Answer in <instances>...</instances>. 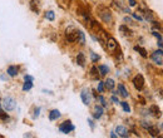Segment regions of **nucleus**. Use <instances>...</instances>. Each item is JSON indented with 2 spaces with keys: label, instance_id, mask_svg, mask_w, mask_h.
Returning a JSON list of instances; mask_svg holds the SVG:
<instances>
[{
  "label": "nucleus",
  "instance_id": "f257e3e1",
  "mask_svg": "<svg viewBox=\"0 0 163 138\" xmlns=\"http://www.w3.org/2000/svg\"><path fill=\"white\" fill-rule=\"evenodd\" d=\"M16 107V102L15 99L13 98V97H5V98H3L1 101V108L6 110V112H10V110L15 109Z\"/></svg>",
  "mask_w": 163,
  "mask_h": 138
},
{
  "label": "nucleus",
  "instance_id": "f03ea898",
  "mask_svg": "<svg viewBox=\"0 0 163 138\" xmlns=\"http://www.w3.org/2000/svg\"><path fill=\"white\" fill-rule=\"evenodd\" d=\"M74 129H75V127L73 126V123L70 122V120H65L64 123H62L60 126H59V131H60L62 133H64V134L70 133Z\"/></svg>",
  "mask_w": 163,
  "mask_h": 138
},
{
  "label": "nucleus",
  "instance_id": "7ed1b4c3",
  "mask_svg": "<svg viewBox=\"0 0 163 138\" xmlns=\"http://www.w3.org/2000/svg\"><path fill=\"white\" fill-rule=\"evenodd\" d=\"M77 35H78V29L74 26H69L65 30V37H67L68 41H77Z\"/></svg>",
  "mask_w": 163,
  "mask_h": 138
},
{
  "label": "nucleus",
  "instance_id": "20e7f679",
  "mask_svg": "<svg viewBox=\"0 0 163 138\" xmlns=\"http://www.w3.org/2000/svg\"><path fill=\"white\" fill-rule=\"evenodd\" d=\"M80 98H82V101L83 103H84L85 106H89L91 104V102H92V93H91V89H88V88H84L82 91L80 93Z\"/></svg>",
  "mask_w": 163,
  "mask_h": 138
},
{
  "label": "nucleus",
  "instance_id": "39448f33",
  "mask_svg": "<svg viewBox=\"0 0 163 138\" xmlns=\"http://www.w3.org/2000/svg\"><path fill=\"white\" fill-rule=\"evenodd\" d=\"M133 84H134V87H136L138 91H142L143 87H144V78H143V75L137 74L136 77L133 78Z\"/></svg>",
  "mask_w": 163,
  "mask_h": 138
},
{
  "label": "nucleus",
  "instance_id": "423d86ee",
  "mask_svg": "<svg viewBox=\"0 0 163 138\" xmlns=\"http://www.w3.org/2000/svg\"><path fill=\"white\" fill-rule=\"evenodd\" d=\"M162 55H163V51L162 49H159L157 51H154L153 54H152V60H153V63L154 64H157L161 67L162 63H163V58H162Z\"/></svg>",
  "mask_w": 163,
  "mask_h": 138
},
{
  "label": "nucleus",
  "instance_id": "0eeeda50",
  "mask_svg": "<svg viewBox=\"0 0 163 138\" xmlns=\"http://www.w3.org/2000/svg\"><path fill=\"white\" fill-rule=\"evenodd\" d=\"M99 16L102 18L103 22H106V23L112 22V13H110L108 9H102V12L99 13Z\"/></svg>",
  "mask_w": 163,
  "mask_h": 138
},
{
  "label": "nucleus",
  "instance_id": "6e6552de",
  "mask_svg": "<svg viewBox=\"0 0 163 138\" xmlns=\"http://www.w3.org/2000/svg\"><path fill=\"white\" fill-rule=\"evenodd\" d=\"M116 134L119 137H123V138L129 137V132H128V129L124 126H117L116 127Z\"/></svg>",
  "mask_w": 163,
  "mask_h": 138
},
{
  "label": "nucleus",
  "instance_id": "1a4fd4ad",
  "mask_svg": "<svg viewBox=\"0 0 163 138\" xmlns=\"http://www.w3.org/2000/svg\"><path fill=\"white\" fill-rule=\"evenodd\" d=\"M104 113V109H103L102 106H95L94 107V110H93V118L94 119H99L100 117L103 116Z\"/></svg>",
  "mask_w": 163,
  "mask_h": 138
},
{
  "label": "nucleus",
  "instance_id": "9d476101",
  "mask_svg": "<svg viewBox=\"0 0 163 138\" xmlns=\"http://www.w3.org/2000/svg\"><path fill=\"white\" fill-rule=\"evenodd\" d=\"M148 112H149V114L153 116V117H159L161 116V109H159L158 106H156V104L151 106L149 109H148Z\"/></svg>",
  "mask_w": 163,
  "mask_h": 138
},
{
  "label": "nucleus",
  "instance_id": "9b49d317",
  "mask_svg": "<svg viewBox=\"0 0 163 138\" xmlns=\"http://www.w3.org/2000/svg\"><path fill=\"white\" fill-rule=\"evenodd\" d=\"M6 73H8V75H10V77H16L19 73V68L16 67V65H10V67H8Z\"/></svg>",
  "mask_w": 163,
  "mask_h": 138
},
{
  "label": "nucleus",
  "instance_id": "f8f14e48",
  "mask_svg": "<svg viewBox=\"0 0 163 138\" xmlns=\"http://www.w3.org/2000/svg\"><path fill=\"white\" fill-rule=\"evenodd\" d=\"M117 41L114 38H109V39H107V47H108L109 50H116L117 49Z\"/></svg>",
  "mask_w": 163,
  "mask_h": 138
},
{
  "label": "nucleus",
  "instance_id": "ddd939ff",
  "mask_svg": "<svg viewBox=\"0 0 163 138\" xmlns=\"http://www.w3.org/2000/svg\"><path fill=\"white\" fill-rule=\"evenodd\" d=\"M29 8L32 9L35 14H39V5H38V1H37V0H30Z\"/></svg>",
  "mask_w": 163,
  "mask_h": 138
},
{
  "label": "nucleus",
  "instance_id": "4468645a",
  "mask_svg": "<svg viewBox=\"0 0 163 138\" xmlns=\"http://www.w3.org/2000/svg\"><path fill=\"white\" fill-rule=\"evenodd\" d=\"M58 118H60V112L58 109H53L49 113V119L50 120H57Z\"/></svg>",
  "mask_w": 163,
  "mask_h": 138
},
{
  "label": "nucleus",
  "instance_id": "2eb2a0df",
  "mask_svg": "<svg viewBox=\"0 0 163 138\" xmlns=\"http://www.w3.org/2000/svg\"><path fill=\"white\" fill-rule=\"evenodd\" d=\"M118 93H119V94L122 95L123 98H127L128 94H129V93H128V91L126 89V87H124L123 84H119V85H118Z\"/></svg>",
  "mask_w": 163,
  "mask_h": 138
},
{
  "label": "nucleus",
  "instance_id": "dca6fc26",
  "mask_svg": "<svg viewBox=\"0 0 163 138\" xmlns=\"http://www.w3.org/2000/svg\"><path fill=\"white\" fill-rule=\"evenodd\" d=\"M77 63L80 65V67H84V64H85V55H84V53H78V55H77Z\"/></svg>",
  "mask_w": 163,
  "mask_h": 138
},
{
  "label": "nucleus",
  "instance_id": "f3484780",
  "mask_svg": "<svg viewBox=\"0 0 163 138\" xmlns=\"http://www.w3.org/2000/svg\"><path fill=\"white\" fill-rule=\"evenodd\" d=\"M103 84H104V88L109 89V91H113V89H114V85H116V84H114V80H113V79H110V78L107 79V80L103 83Z\"/></svg>",
  "mask_w": 163,
  "mask_h": 138
},
{
  "label": "nucleus",
  "instance_id": "a211bd4d",
  "mask_svg": "<svg viewBox=\"0 0 163 138\" xmlns=\"http://www.w3.org/2000/svg\"><path fill=\"white\" fill-rule=\"evenodd\" d=\"M77 41L79 44H85V35H84V33L82 32V30H78V35H77Z\"/></svg>",
  "mask_w": 163,
  "mask_h": 138
},
{
  "label": "nucleus",
  "instance_id": "6ab92c4d",
  "mask_svg": "<svg viewBox=\"0 0 163 138\" xmlns=\"http://www.w3.org/2000/svg\"><path fill=\"white\" fill-rule=\"evenodd\" d=\"M142 15L144 16V19L147 20V22H153V14H152V12H149L148 9H145Z\"/></svg>",
  "mask_w": 163,
  "mask_h": 138
},
{
  "label": "nucleus",
  "instance_id": "aec40b11",
  "mask_svg": "<svg viewBox=\"0 0 163 138\" xmlns=\"http://www.w3.org/2000/svg\"><path fill=\"white\" fill-rule=\"evenodd\" d=\"M119 30L122 32L123 35H126V37H131V35H132V30L128 29L126 25H120V26H119Z\"/></svg>",
  "mask_w": 163,
  "mask_h": 138
},
{
  "label": "nucleus",
  "instance_id": "412c9836",
  "mask_svg": "<svg viewBox=\"0 0 163 138\" xmlns=\"http://www.w3.org/2000/svg\"><path fill=\"white\" fill-rule=\"evenodd\" d=\"M98 70H99V74L100 75H107V74L109 73V68L107 67V65H99Z\"/></svg>",
  "mask_w": 163,
  "mask_h": 138
},
{
  "label": "nucleus",
  "instance_id": "4be33fe9",
  "mask_svg": "<svg viewBox=\"0 0 163 138\" xmlns=\"http://www.w3.org/2000/svg\"><path fill=\"white\" fill-rule=\"evenodd\" d=\"M148 132L151 133V136L152 137H157L158 136V133H159V131H158V128L157 127H154V126H151V127H148Z\"/></svg>",
  "mask_w": 163,
  "mask_h": 138
},
{
  "label": "nucleus",
  "instance_id": "5701e85b",
  "mask_svg": "<svg viewBox=\"0 0 163 138\" xmlns=\"http://www.w3.org/2000/svg\"><path fill=\"white\" fill-rule=\"evenodd\" d=\"M134 50H137L143 58H147V50H145L144 48H142V47H139V45H136V47H134Z\"/></svg>",
  "mask_w": 163,
  "mask_h": 138
},
{
  "label": "nucleus",
  "instance_id": "b1692460",
  "mask_svg": "<svg viewBox=\"0 0 163 138\" xmlns=\"http://www.w3.org/2000/svg\"><path fill=\"white\" fill-rule=\"evenodd\" d=\"M99 70H98V67H93L91 69V75H92V78H94V79H99Z\"/></svg>",
  "mask_w": 163,
  "mask_h": 138
},
{
  "label": "nucleus",
  "instance_id": "393cba45",
  "mask_svg": "<svg viewBox=\"0 0 163 138\" xmlns=\"http://www.w3.org/2000/svg\"><path fill=\"white\" fill-rule=\"evenodd\" d=\"M32 88H33V82L25 80V83H24V85H23V91L26 92V91H30Z\"/></svg>",
  "mask_w": 163,
  "mask_h": 138
},
{
  "label": "nucleus",
  "instance_id": "a878e982",
  "mask_svg": "<svg viewBox=\"0 0 163 138\" xmlns=\"http://www.w3.org/2000/svg\"><path fill=\"white\" fill-rule=\"evenodd\" d=\"M45 19L50 20V22H53V20L55 19V13L53 12V10H49V12L45 13Z\"/></svg>",
  "mask_w": 163,
  "mask_h": 138
},
{
  "label": "nucleus",
  "instance_id": "bb28decb",
  "mask_svg": "<svg viewBox=\"0 0 163 138\" xmlns=\"http://www.w3.org/2000/svg\"><path fill=\"white\" fill-rule=\"evenodd\" d=\"M120 103V106H122V108H123V110L126 113H129L131 112V107L128 106V103L127 102H119Z\"/></svg>",
  "mask_w": 163,
  "mask_h": 138
},
{
  "label": "nucleus",
  "instance_id": "cd10ccee",
  "mask_svg": "<svg viewBox=\"0 0 163 138\" xmlns=\"http://www.w3.org/2000/svg\"><path fill=\"white\" fill-rule=\"evenodd\" d=\"M0 119H1V120H8L9 119L8 113H4L3 110H0Z\"/></svg>",
  "mask_w": 163,
  "mask_h": 138
},
{
  "label": "nucleus",
  "instance_id": "c85d7f7f",
  "mask_svg": "<svg viewBox=\"0 0 163 138\" xmlns=\"http://www.w3.org/2000/svg\"><path fill=\"white\" fill-rule=\"evenodd\" d=\"M141 126L143 127V128L147 129L148 127H151V126H152V124H151V122H147V120H142V122H141Z\"/></svg>",
  "mask_w": 163,
  "mask_h": 138
},
{
  "label": "nucleus",
  "instance_id": "c756f323",
  "mask_svg": "<svg viewBox=\"0 0 163 138\" xmlns=\"http://www.w3.org/2000/svg\"><path fill=\"white\" fill-rule=\"evenodd\" d=\"M99 55H97L95 53H91V59H92V62H98L99 60Z\"/></svg>",
  "mask_w": 163,
  "mask_h": 138
},
{
  "label": "nucleus",
  "instance_id": "7c9ffc66",
  "mask_svg": "<svg viewBox=\"0 0 163 138\" xmlns=\"http://www.w3.org/2000/svg\"><path fill=\"white\" fill-rule=\"evenodd\" d=\"M98 91L99 93L104 92V84H103V82H98Z\"/></svg>",
  "mask_w": 163,
  "mask_h": 138
},
{
  "label": "nucleus",
  "instance_id": "2f4dec72",
  "mask_svg": "<svg viewBox=\"0 0 163 138\" xmlns=\"http://www.w3.org/2000/svg\"><path fill=\"white\" fill-rule=\"evenodd\" d=\"M98 99L100 101V103H102V107H107V102H106L104 97H103V95H99V97H98Z\"/></svg>",
  "mask_w": 163,
  "mask_h": 138
},
{
  "label": "nucleus",
  "instance_id": "473e14b6",
  "mask_svg": "<svg viewBox=\"0 0 163 138\" xmlns=\"http://www.w3.org/2000/svg\"><path fill=\"white\" fill-rule=\"evenodd\" d=\"M152 24H153V30H156V29H159V30H161V24H159V23H157V22H154V20H153V22H152Z\"/></svg>",
  "mask_w": 163,
  "mask_h": 138
},
{
  "label": "nucleus",
  "instance_id": "72a5a7b5",
  "mask_svg": "<svg viewBox=\"0 0 163 138\" xmlns=\"http://www.w3.org/2000/svg\"><path fill=\"white\" fill-rule=\"evenodd\" d=\"M153 35H154L156 38H157L158 40H162V35H161V34H159L158 32H156V30H153Z\"/></svg>",
  "mask_w": 163,
  "mask_h": 138
},
{
  "label": "nucleus",
  "instance_id": "f704fd0d",
  "mask_svg": "<svg viewBox=\"0 0 163 138\" xmlns=\"http://www.w3.org/2000/svg\"><path fill=\"white\" fill-rule=\"evenodd\" d=\"M132 16H133V18L136 19V20H143V18H142L141 15H138V14H136V13H133V14H132Z\"/></svg>",
  "mask_w": 163,
  "mask_h": 138
},
{
  "label": "nucleus",
  "instance_id": "c9c22d12",
  "mask_svg": "<svg viewBox=\"0 0 163 138\" xmlns=\"http://www.w3.org/2000/svg\"><path fill=\"white\" fill-rule=\"evenodd\" d=\"M39 114H40V108H35V112H34V116L33 117H34V118H37Z\"/></svg>",
  "mask_w": 163,
  "mask_h": 138
},
{
  "label": "nucleus",
  "instance_id": "e433bc0d",
  "mask_svg": "<svg viewBox=\"0 0 163 138\" xmlns=\"http://www.w3.org/2000/svg\"><path fill=\"white\" fill-rule=\"evenodd\" d=\"M88 123H89V126H91V128H92V129H94V122H93V119L88 118Z\"/></svg>",
  "mask_w": 163,
  "mask_h": 138
},
{
  "label": "nucleus",
  "instance_id": "4c0bfd02",
  "mask_svg": "<svg viewBox=\"0 0 163 138\" xmlns=\"http://www.w3.org/2000/svg\"><path fill=\"white\" fill-rule=\"evenodd\" d=\"M24 79H25V80H30V82L34 80V78L32 77V75H25V77H24Z\"/></svg>",
  "mask_w": 163,
  "mask_h": 138
},
{
  "label": "nucleus",
  "instance_id": "58836bf2",
  "mask_svg": "<svg viewBox=\"0 0 163 138\" xmlns=\"http://www.w3.org/2000/svg\"><path fill=\"white\" fill-rule=\"evenodd\" d=\"M136 4H137L136 0H129V5L131 6H136Z\"/></svg>",
  "mask_w": 163,
  "mask_h": 138
},
{
  "label": "nucleus",
  "instance_id": "ea45409f",
  "mask_svg": "<svg viewBox=\"0 0 163 138\" xmlns=\"http://www.w3.org/2000/svg\"><path fill=\"white\" fill-rule=\"evenodd\" d=\"M112 101H113L114 103H119V101H118V98H117V97L114 95V94H113V97H112Z\"/></svg>",
  "mask_w": 163,
  "mask_h": 138
},
{
  "label": "nucleus",
  "instance_id": "a19ab883",
  "mask_svg": "<svg viewBox=\"0 0 163 138\" xmlns=\"http://www.w3.org/2000/svg\"><path fill=\"white\" fill-rule=\"evenodd\" d=\"M110 137H112V138H116V137H118V136L116 134V132H110Z\"/></svg>",
  "mask_w": 163,
  "mask_h": 138
},
{
  "label": "nucleus",
  "instance_id": "79ce46f5",
  "mask_svg": "<svg viewBox=\"0 0 163 138\" xmlns=\"http://www.w3.org/2000/svg\"><path fill=\"white\" fill-rule=\"evenodd\" d=\"M158 47H159V49H162V40H158Z\"/></svg>",
  "mask_w": 163,
  "mask_h": 138
},
{
  "label": "nucleus",
  "instance_id": "37998d69",
  "mask_svg": "<svg viewBox=\"0 0 163 138\" xmlns=\"http://www.w3.org/2000/svg\"><path fill=\"white\" fill-rule=\"evenodd\" d=\"M124 22H127V23H131L132 20H131V18H124Z\"/></svg>",
  "mask_w": 163,
  "mask_h": 138
},
{
  "label": "nucleus",
  "instance_id": "c03bdc74",
  "mask_svg": "<svg viewBox=\"0 0 163 138\" xmlns=\"http://www.w3.org/2000/svg\"><path fill=\"white\" fill-rule=\"evenodd\" d=\"M0 110H1V104H0Z\"/></svg>",
  "mask_w": 163,
  "mask_h": 138
},
{
  "label": "nucleus",
  "instance_id": "a18cd8bd",
  "mask_svg": "<svg viewBox=\"0 0 163 138\" xmlns=\"http://www.w3.org/2000/svg\"><path fill=\"white\" fill-rule=\"evenodd\" d=\"M0 137H1V136H0Z\"/></svg>",
  "mask_w": 163,
  "mask_h": 138
}]
</instances>
